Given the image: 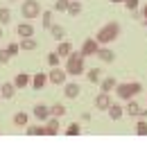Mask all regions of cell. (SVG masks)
<instances>
[{
    "instance_id": "cell-31",
    "label": "cell",
    "mask_w": 147,
    "mask_h": 147,
    "mask_svg": "<svg viewBox=\"0 0 147 147\" xmlns=\"http://www.w3.org/2000/svg\"><path fill=\"white\" fill-rule=\"evenodd\" d=\"M136 134H138V136H147V122H145V120H138V125H136Z\"/></svg>"
},
{
    "instance_id": "cell-27",
    "label": "cell",
    "mask_w": 147,
    "mask_h": 147,
    "mask_svg": "<svg viewBox=\"0 0 147 147\" xmlns=\"http://www.w3.org/2000/svg\"><path fill=\"white\" fill-rule=\"evenodd\" d=\"M11 20V11L7 7H0V25H7Z\"/></svg>"
},
{
    "instance_id": "cell-39",
    "label": "cell",
    "mask_w": 147,
    "mask_h": 147,
    "mask_svg": "<svg viewBox=\"0 0 147 147\" xmlns=\"http://www.w3.org/2000/svg\"><path fill=\"white\" fill-rule=\"evenodd\" d=\"M143 23H145V27H147V18H145V20H143Z\"/></svg>"
},
{
    "instance_id": "cell-24",
    "label": "cell",
    "mask_w": 147,
    "mask_h": 147,
    "mask_svg": "<svg viewBox=\"0 0 147 147\" xmlns=\"http://www.w3.org/2000/svg\"><path fill=\"white\" fill-rule=\"evenodd\" d=\"M50 34H52V38H55V41H63L66 30H63L61 25H52V27H50Z\"/></svg>"
},
{
    "instance_id": "cell-25",
    "label": "cell",
    "mask_w": 147,
    "mask_h": 147,
    "mask_svg": "<svg viewBox=\"0 0 147 147\" xmlns=\"http://www.w3.org/2000/svg\"><path fill=\"white\" fill-rule=\"evenodd\" d=\"M79 11H82V2H79V0H70V5H68V14H70V16H77Z\"/></svg>"
},
{
    "instance_id": "cell-13",
    "label": "cell",
    "mask_w": 147,
    "mask_h": 147,
    "mask_svg": "<svg viewBox=\"0 0 147 147\" xmlns=\"http://www.w3.org/2000/svg\"><path fill=\"white\" fill-rule=\"evenodd\" d=\"M79 93H82V86L79 84H63V95L68 97V100H75V97H79Z\"/></svg>"
},
{
    "instance_id": "cell-22",
    "label": "cell",
    "mask_w": 147,
    "mask_h": 147,
    "mask_svg": "<svg viewBox=\"0 0 147 147\" xmlns=\"http://www.w3.org/2000/svg\"><path fill=\"white\" fill-rule=\"evenodd\" d=\"M86 79H88L91 84H100V82H102V70H100V68H91V70H86Z\"/></svg>"
},
{
    "instance_id": "cell-15",
    "label": "cell",
    "mask_w": 147,
    "mask_h": 147,
    "mask_svg": "<svg viewBox=\"0 0 147 147\" xmlns=\"http://www.w3.org/2000/svg\"><path fill=\"white\" fill-rule=\"evenodd\" d=\"M59 134V118H50L48 122H45V136H57Z\"/></svg>"
},
{
    "instance_id": "cell-8",
    "label": "cell",
    "mask_w": 147,
    "mask_h": 147,
    "mask_svg": "<svg viewBox=\"0 0 147 147\" xmlns=\"http://www.w3.org/2000/svg\"><path fill=\"white\" fill-rule=\"evenodd\" d=\"M97 59L100 61H104V63H113L115 61V52L107 48V45H100V50H97Z\"/></svg>"
},
{
    "instance_id": "cell-32",
    "label": "cell",
    "mask_w": 147,
    "mask_h": 147,
    "mask_svg": "<svg viewBox=\"0 0 147 147\" xmlns=\"http://www.w3.org/2000/svg\"><path fill=\"white\" fill-rule=\"evenodd\" d=\"M59 61H61V57H59V52H50V55H48V63H50V66H59Z\"/></svg>"
},
{
    "instance_id": "cell-6",
    "label": "cell",
    "mask_w": 147,
    "mask_h": 147,
    "mask_svg": "<svg viewBox=\"0 0 147 147\" xmlns=\"http://www.w3.org/2000/svg\"><path fill=\"white\" fill-rule=\"evenodd\" d=\"M97 50H100V43H97V38L91 36V38H86L84 43H82V55L84 57H97Z\"/></svg>"
},
{
    "instance_id": "cell-30",
    "label": "cell",
    "mask_w": 147,
    "mask_h": 147,
    "mask_svg": "<svg viewBox=\"0 0 147 147\" xmlns=\"http://www.w3.org/2000/svg\"><path fill=\"white\" fill-rule=\"evenodd\" d=\"M70 0H55V11H68Z\"/></svg>"
},
{
    "instance_id": "cell-26",
    "label": "cell",
    "mask_w": 147,
    "mask_h": 147,
    "mask_svg": "<svg viewBox=\"0 0 147 147\" xmlns=\"http://www.w3.org/2000/svg\"><path fill=\"white\" fill-rule=\"evenodd\" d=\"M27 136H45V127L32 125V127H27Z\"/></svg>"
},
{
    "instance_id": "cell-38",
    "label": "cell",
    "mask_w": 147,
    "mask_h": 147,
    "mask_svg": "<svg viewBox=\"0 0 147 147\" xmlns=\"http://www.w3.org/2000/svg\"><path fill=\"white\" fill-rule=\"evenodd\" d=\"M0 38H2V27H0Z\"/></svg>"
},
{
    "instance_id": "cell-14",
    "label": "cell",
    "mask_w": 147,
    "mask_h": 147,
    "mask_svg": "<svg viewBox=\"0 0 147 147\" xmlns=\"http://www.w3.org/2000/svg\"><path fill=\"white\" fill-rule=\"evenodd\" d=\"M115 86H118L115 77H102V82H100V91H104V93L115 91Z\"/></svg>"
},
{
    "instance_id": "cell-19",
    "label": "cell",
    "mask_w": 147,
    "mask_h": 147,
    "mask_svg": "<svg viewBox=\"0 0 147 147\" xmlns=\"http://www.w3.org/2000/svg\"><path fill=\"white\" fill-rule=\"evenodd\" d=\"M57 52H59V57H70L73 55V43L70 41H59Z\"/></svg>"
},
{
    "instance_id": "cell-3",
    "label": "cell",
    "mask_w": 147,
    "mask_h": 147,
    "mask_svg": "<svg viewBox=\"0 0 147 147\" xmlns=\"http://www.w3.org/2000/svg\"><path fill=\"white\" fill-rule=\"evenodd\" d=\"M84 59L86 57L82 55V52H75L73 50V55L70 57H66V73L68 75H82L84 70H86V63H84Z\"/></svg>"
},
{
    "instance_id": "cell-1",
    "label": "cell",
    "mask_w": 147,
    "mask_h": 147,
    "mask_svg": "<svg viewBox=\"0 0 147 147\" xmlns=\"http://www.w3.org/2000/svg\"><path fill=\"white\" fill-rule=\"evenodd\" d=\"M118 36H120V23H115V20L102 25V27L97 30V34H95V38H97L100 45H109V43H113Z\"/></svg>"
},
{
    "instance_id": "cell-35",
    "label": "cell",
    "mask_w": 147,
    "mask_h": 147,
    "mask_svg": "<svg viewBox=\"0 0 147 147\" xmlns=\"http://www.w3.org/2000/svg\"><path fill=\"white\" fill-rule=\"evenodd\" d=\"M125 7H127L129 11H134V9H138V0H125Z\"/></svg>"
},
{
    "instance_id": "cell-16",
    "label": "cell",
    "mask_w": 147,
    "mask_h": 147,
    "mask_svg": "<svg viewBox=\"0 0 147 147\" xmlns=\"http://www.w3.org/2000/svg\"><path fill=\"white\" fill-rule=\"evenodd\" d=\"M48 82H50V79H48V75H45V73H36L34 77H32V86H34L36 91H41Z\"/></svg>"
},
{
    "instance_id": "cell-34",
    "label": "cell",
    "mask_w": 147,
    "mask_h": 147,
    "mask_svg": "<svg viewBox=\"0 0 147 147\" xmlns=\"http://www.w3.org/2000/svg\"><path fill=\"white\" fill-rule=\"evenodd\" d=\"M9 59H11V55H9V50H7V48H5V50H0V63H2V66H5Z\"/></svg>"
},
{
    "instance_id": "cell-41",
    "label": "cell",
    "mask_w": 147,
    "mask_h": 147,
    "mask_svg": "<svg viewBox=\"0 0 147 147\" xmlns=\"http://www.w3.org/2000/svg\"><path fill=\"white\" fill-rule=\"evenodd\" d=\"M0 100H2V93H0Z\"/></svg>"
},
{
    "instance_id": "cell-28",
    "label": "cell",
    "mask_w": 147,
    "mask_h": 147,
    "mask_svg": "<svg viewBox=\"0 0 147 147\" xmlns=\"http://www.w3.org/2000/svg\"><path fill=\"white\" fill-rule=\"evenodd\" d=\"M50 111H52V115H55V118H61V115H66V107H63V104H55V107H50Z\"/></svg>"
},
{
    "instance_id": "cell-12",
    "label": "cell",
    "mask_w": 147,
    "mask_h": 147,
    "mask_svg": "<svg viewBox=\"0 0 147 147\" xmlns=\"http://www.w3.org/2000/svg\"><path fill=\"white\" fill-rule=\"evenodd\" d=\"M0 93H2V100H11V97L16 95V84H14V82L0 84Z\"/></svg>"
},
{
    "instance_id": "cell-2",
    "label": "cell",
    "mask_w": 147,
    "mask_h": 147,
    "mask_svg": "<svg viewBox=\"0 0 147 147\" xmlns=\"http://www.w3.org/2000/svg\"><path fill=\"white\" fill-rule=\"evenodd\" d=\"M143 91V84L140 82H122V84H118L115 86V95L120 97V100H134L138 93Z\"/></svg>"
},
{
    "instance_id": "cell-18",
    "label": "cell",
    "mask_w": 147,
    "mask_h": 147,
    "mask_svg": "<svg viewBox=\"0 0 147 147\" xmlns=\"http://www.w3.org/2000/svg\"><path fill=\"white\" fill-rule=\"evenodd\" d=\"M55 9H48V11H43V14H41V25H43V27H45V30H50V27H52V25H55Z\"/></svg>"
},
{
    "instance_id": "cell-29",
    "label": "cell",
    "mask_w": 147,
    "mask_h": 147,
    "mask_svg": "<svg viewBox=\"0 0 147 147\" xmlns=\"http://www.w3.org/2000/svg\"><path fill=\"white\" fill-rule=\"evenodd\" d=\"M79 131H82L79 122H70V125H68V129H66V136H77Z\"/></svg>"
},
{
    "instance_id": "cell-10",
    "label": "cell",
    "mask_w": 147,
    "mask_h": 147,
    "mask_svg": "<svg viewBox=\"0 0 147 147\" xmlns=\"http://www.w3.org/2000/svg\"><path fill=\"white\" fill-rule=\"evenodd\" d=\"M16 34L20 38H27V36H34V25L27 20V23H18V27H16Z\"/></svg>"
},
{
    "instance_id": "cell-23",
    "label": "cell",
    "mask_w": 147,
    "mask_h": 147,
    "mask_svg": "<svg viewBox=\"0 0 147 147\" xmlns=\"http://www.w3.org/2000/svg\"><path fill=\"white\" fill-rule=\"evenodd\" d=\"M27 120H30V115H27L25 111L14 113V125H16V127H27Z\"/></svg>"
},
{
    "instance_id": "cell-17",
    "label": "cell",
    "mask_w": 147,
    "mask_h": 147,
    "mask_svg": "<svg viewBox=\"0 0 147 147\" xmlns=\"http://www.w3.org/2000/svg\"><path fill=\"white\" fill-rule=\"evenodd\" d=\"M107 113H109L111 120H120V118L125 115V107H120V104H115V102H113V104L109 107V111H107Z\"/></svg>"
},
{
    "instance_id": "cell-5",
    "label": "cell",
    "mask_w": 147,
    "mask_h": 147,
    "mask_svg": "<svg viewBox=\"0 0 147 147\" xmlns=\"http://www.w3.org/2000/svg\"><path fill=\"white\" fill-rule=\"evenodd\" d=\"M66 77H68L66 68H59V66H52V70L48 73V79H50L55 86H63V84H66Z\"/></svg>"
},
{
    "instance_id": "cell-4",
    "label": "cell",
    "mask_w": 147,
    "mask_h": 147,
    "mask_svg": "<svg viewBox=\"0 0 147 147\" xmlns=\"http://www.w3.org/2000/svg\"><path fill=\"white\" fill-rule=\"evenodd\" d=\"M20 11H23V18H27V20H34V18H38V16L43 14L38 0H23Z\"/></svg>"
},
{
    "instance_id": "cell-37",
    "label": "cell",
    "mask_w": 147,
    "mask_h": 147,
    "mask_svg": "<svg viewBox=\"0 0 147 147\" xmlns=\"http://www.w3.org/2000/svg\"><path fill=\"white\" fill-rule=\"evenodd\" d=\"M111 2H125V0H111Z\"/></svg>"
},
{
    "instance_id": "cell-20",
    "label": "cell",
    "mask_w": 147,
    "mask_h": 147,
    "mask_svg": "<svg viewBox=\"0 0 147 147\" xmlns=\"http://www.w3.org/2000/svg\"><path fill=\"white\" fill-rule=\"evenodd\" d=\"M14 84H16V88H25L27 84H32V77L27 73H18L16 77H14Z\"/></svg>"
},
{
    "instance_id": "cell-40",
    "label": "cell",
    "mask_w": 147,
    "mask_h": 147,
    "mask_svg": "<svg viewBox=\"0 0 147 147\" xmlns=\"http://www.w3.org/2000/svg\"><path fill=\"white\" fill-rule=\"evenodd\" d=\"M9 2H18V0H9Z\"/></svg>"
},
{
    "instance_id": "cell-36",
    "label": "cell",
    "mask_w": 147,
    "mask_h": 147,
    "mask_svg": "<svg viewBox=\"0 0 147 147\" xmlns=\"http://www.w3.org/2000/svg\"><path fill=\"white\" fill-rule=\"evenodd\" d=\"M143 18H147V5L143 7Z\"/></svg>"
},
{
    "instance_id": "cell-7",
    "label": "cell",
    "mask_w": 147,
    "mask_h": 147,
    "mask_svg": "<svg viewBox=\"0 0 147 147\" xmlns=\"http://www.w3.org/2000/svg\"><path fill=\"white\" fill-rule=\"evenodd\" d=\"M32 115L36 118L38 122H48V120L52 118V111H50V107H45V104H36V107L32 109Z\"/></svg>"
},
{
    "instance_id": "cell-11",
    "label": "cell",
    "mask_w": 147,
    "mask_h": 147,
    "mask_svg": "<svg viewBox=\"0 0 147 147\" xmlns=\"http://www.w3.org/2000/svg\"><path fill=\"white\" fill-rule=\"evenodd\" d=\"M125 113H129V118H140V113H143V107H140L138 102H134V100H127Z\"/></svg>"
},
{
    "instance_id": "cell-33",
    "label": "cell",
    "mask_w": 147,
    "mask_h": 147,
    "mask_svg": "<svg viewBox=\"0 0 147 147\" xmlns=\"http://www.w3.org/2000/svg\"><path fill=\"white\" fill-rule=\"evenodd\" d=\"M7 50H9V55H11V57L18 55V52H20V43H9V45H7Z\"/></svg>"
},
{
    "instance_id": "cell-9",
    "label": "cell",
    "mask_w": 147,
    "mask_h": 147,
    "mask_svg": "<svg viewBox=\"0 0 147 147\" xmlns=\"http://www.w3.org/2000/svg\"><path fill=\"white\" fill-rule=\"evenodd\" d=\"M113 104L111 102V97H109V93H100L97 97H95V109H100V111H109V107Z\"/></svg>"
},
{
    "instance_id": "cell-21",
    "label": "cell",
    "mask_w": 147,
    "mask_h": 147,
    "mask_svg": "<svg viewBox=\"0 0 147 147\" xmlns=\"http://www.w3.org/2000/svg\"><path fill=\"white\" fill-rule=\"evenodd\" d=\"M18 43H20V50H27V52H32V50H36V45H38V43H36V38H34V36L20 38Z\"/></svg>"
}]
</instances>
